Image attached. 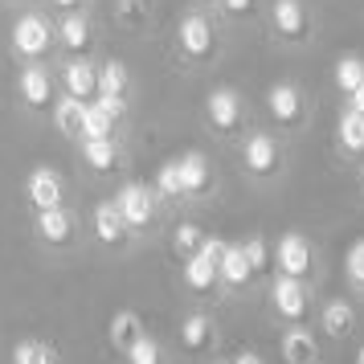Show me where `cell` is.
Here are the masks:
<instances>
[{
  "label": "cell",
  "instance_id": "f546056e",
  "mask_svg": "<svg viewBox=\"0 0 364 364\" xmlns=\"http://www.w3.org/2000/svg\"><path fill=\"white\" fill-rule=\"evenodd\" d=\"M86 41H90L86 17H66L62 21V46H66V50H86Z\"/></svg>",
  "mask_w": 364,
  "mask_h": 364
},
{
  "label": "cell",
  "instance_id": "30bf717a",
  "mask_svg": "<svg viewBox=\"0 0 364 364\" xmlns=\"http://www.w3.org/2000/svg\"><path fill=\"white\" fill-rule=\"evenodd\" d=\"M127 230V217L119 209V200H102L95 205V233H99V242H119Z\"/></svg>",
  "mask_w": 364,
  "mask_h": 364
},
{
  "label": "cell",
  "instance_id": "5bb4252c",
  "mask_svg": "<svg viewBox=\"0 0 364 364\" xmlns=\"http://www.w3.org/2000/svg\"><path fill=\"white\" fill-rule=\"evenodd\" d=\"M217 279H221V266L209 262L205 254H193V258L184 262V282H188L193 291H213Z\"/></svg>",
  "mask_w": 364,
  "mask_h": 364
},
{
  "label": "cell",
  "instance_id": "603a6c76",
  "mask_svg": "<svg viewBox=\"0 0 364 364\" xmlns=\"http://www.w3.org/2000/svg\"><path fill=\"white\" fill-rule=\"evenodd\" d=\"M111 123H115V115H111L99 99L86 102V132H82L86 139H107V135H111Z\"/></svg>",
  "mask_w": 364,
  "mask_h": 364
},
{
  "label": "cell",
  "instance_id": "1f68e13d",
  "mask_svg": "<svg viewBox=\"0 0 364 364\" xmlns=\"http://www.w3.org/2000/svg\"><path fill=\"white\" fill-rule=\"evenodd\" d=\"M172 242H176V250H181L184 258H193L200 250V242H205V233H200L193 221H184V225H176V237H172Z\"/></svg>",
  "mask_w": 364,
  "mask_h": 364
},
{
  "label": "cell",
  "instance_id": "d4e9b609",
  "mask_svg": "<svg viewBox=\"0 0 364 364\" xmlns=\"http://www.w3.org/2000/svg\"><path fill=\"white\" fill-rule=\"evenodd\" d=\"M13 364H58L50 344H41V340H21L13 348Z\"/></svg>",
  "mask_w": 364,
  "mask_h": 364
},
{
  "label": "cell",
  "instance_id": "8d00e7d4",
  "mask_svg": "<svg viewBox=\"0 0 364 364\" xmlns=\"http://www.w3.org/2000/svg\"><path fill=\"white\" fill-rule=\"evenodd\" d=\"M230 364H262V356H258V352H237Z\"/></svg>",
  "mask_w": 364,
  "mask_h": 364
},
{
  "label": "cell",
  "instance_id": "2e32d148",
  "mask_svg": "<svg viewBox=\"0 0 364 364\" xmlns=\"http://www.w3.org/2000/svg\"><path fill=\"white\" fill-rule=\"evenodd\" d=\"M250 274H254V266H250L246 250H242V246H225V258H221V279L230 282V287H246Z\"/></svg>",
  "mask_w": 364,
  "mask_h": 364
},
{
  "label": "cell",
  "instance_id": "8fae6325",
  "mask_svg": "<svg viewBox=\"0 0 364 364\" xmlns=\"http://www.w3.org/2000/svg\"><path fill=\"white\" fill-rule=\"evenodd\" d=\"M37 230H41V237H46V242L62 246V242H70V233H74V221H70V213L62 209V205H53V209H41V217H37Z\"/></svg>",
  "mask_w": 364,
  "mask_h": 364
},
{
  "label": "cell",
  "instance_id": "ab89813d",
  "mask_svg": "<svg viewBox=\"0 0 364 364\" xmlns=\"http://www.w3.org/2000/svg\"><path fill=\"white\" fill-rule=\"evenodd\" d=\"M53 4H62V9H70V4H74V0H53Z\"/></svg>",
  "mask_w": 364,
  "mask_h": 364
},
{
  "label": "cell",
  "instance_id": "4dcf8cb0",
  "mask_svg": "<svg viewBox=\"0 0 364 364\" xmlns=\"http://www.w3.org/2000/svg\"><path fill=\"white\" fill-rule=\"evenodd\" d=\"M127 360L132 364H160V340H151V336H139L132 348H127Z\"/></svg>",
  "mask_w": 364,
  "mask_h": 364
},
{
  "label": "cell",
  "instance_id": "cb8c5ba5",
  "mask_svg": "<svg viewBox=\"0 0 364 364\" xmlns=\"http://www.w3.org/2000/svg\"><path fill=\"white\" fill-rule=\"evenodd\" d=\"M82 156H86V164L90 168H99V172H107V168H115V144H111V135L107 139H86L82 144Z\"/></svg>",
  "mask_w": 364,
  "mask_h": 364
},
{
  "label": "cell",
  "instance_id": "d6986e66",
  "mask_svg": "<svg viewBox=\"0 0 364 364\" xmlns=\"http://www.w3.org/2000/svg\"><path fill=\"white\" fill-rule=\"evenodd\" d=\"M181 176H184V193H200V188H209V160H205L200 151L181 156Z\"/></svg>",
  "mask_w": 364,
  "mask_h": 364
},
{
  "label": "cell",
  "instance_id": "ffe728a7",
  "mask_svg": "<svg viewBox=\"0 0 364 364\" xmlns=\"http://www.w3.org/2000/svg\"><path fill=\"white\" fill-rule=\"evenodd\" d=\"M213 340V323H209V315H188L181 323V344L188 352H200V348H209Z\"/></svg>",
  "mask_w": 364,
  "mask_h": 364
},
{
  "label": "cell",
  "instance_id": "7a4b0ae2",
  "mask_svg": "<svg viewBox=\"0 0 364 364\" xmlns=\"http://www.w3.org/2000/svg\"><path fill=\"white\" fill-rule=\"evenodd\" d=\"M274 262H279L282 274L303 279V274L311 270V246H307V237H303V233H282L279 246H274Z\"/></svg>",
  "mask_w": 364,
  "mask_h": 364
},
{
  "label": "cell",
  "instance_id": "4fadbf2b",
  "mask_svg": "<svg viewBox=\"0 0 364 364\" xmlns=\"http://www.w3.org/2000/svg\"><path fill=\"white\" fill-rule=\"evenodd\" d=\"M274 29L287 33V37H303V29H307V13H303L299 0H274Z\"/></svg>",
  "mask_w": 364,
  "mask_h": 364
},
{
  "label": "cell",
  "instance_id": "277c9868",
  "mask_svg": "<svg viewBox=\"0 0 364 364\" xmlns=\"http://www.w3.org/2000/svg\"><path fill=\"white\" fill-rule=\"evenodd\" d=\"M115 200H119V209H123V217H127V225H148L151 213H156V197L144 184H123Z\"/></svg>",
  "mask_w": 364,
  "mask_h": 364
},
{
  "label": "cell",
  "instance_id": "f1b7e54d",
  "mask_svg": "<svg viewBox=\"0 0 364 364\" xmlns=\"http://www.w3.org/2000/svg\"><path fill=\"white\" fill-rule=\"evenodd\" d=\"M123 86H127L123 62H107V66L99 70V95H119V99H123Z\"/></svg>",
  "mask_w": 364,
  "mask_h": 364
},
{
  "label": "cell",
  "instance_id": "d6a6232c",
  "mask_svg": "<svg viewBox=\"0 0 364 364\" xmlns=\"http://www.w3.org/2000/svg\"><path fill=\"white\" fill-rule=\"evenodd\" d=\"M344 266H348V279L356 282V287H364V237H360V242H352V246H348Z\"/></svg>",
  "mask_w": 364,
  "mask_h": 364
},
{
  "label": "cell",
  "instance_id": "60d3db41",
  "mask_svg": "<svg viewBox=\"0 0 364 364\" xmlns=\"http://www.w3.org/2000/svg\"><path fill=\"white\" fill-rule=\"evenodd\" d=\"M356 364H364V344H360V356H356Z\"/></svg>",
  "mask_w": 364,
  "mask_h": 364
},
{
  "label": "cell",
  "instance_id": "4316f807",
  "mask_svg": "<svg viewBox=\"0 0 364 364\" xmlns=\"http://www.w3.org/2000/svg\"><path fill=\"white\" fill-rule=\"evenodd\" d=\"M336 86H340L344 95H352L356 86H364V62H360V58H352V53H348V58L336 62Z\"/></svg>",
  "mask_w": 364,
  "mask_h": 364
},
{
  "label": "cell",
  "instance_id": "8992f818",
  "mask_svg": "<svg viewBox=\"0 0 364 364\" xmlns=\"http://www.w3.org/2000/svg\"><path fill=\"white\" fill-rule=\"evenodd\" d=\"M181 50L188 58H205V53H213V25L205 17H184L181 21Z\"/></svg>",
  "mask_w": 364,
  "mask_h": 364
},
{
  "label": "cell",
  "instance_id": "9c48e42d",
  "mask_svg": "<svg viewBox=\"0 0 364 364\" xmlns=\"http://www.w3.org/2000/svg\"><path fill=\"white\" fill-rule=\"evenodd\" d=\"M274 164H279V148H274V139H270V135H250L246 139V168L250 172L266 176V172H274Z\"/></svg>",
  "mask_w": 364,
  "mask_h": 364
},
{
  "label": "cell",
  "instance_id": "52a82bcc",
  "mask_svg": "<svg viewBox=\"0 0 364 364\" xmlns=\"http://www.w3.org/2000/svg\"><path fill=\"white\" fill-rule=\"evenodd\" d=\"M282 360L287 364H315V356H319V344H315V336L311 331H303V328H291V331H282Z\"/></svg>",
  "mask_w": 364,
  "mask_h": 364
},
{
  "label": "cell",
  "instance_id": "7c38bea8",
  "mask_svg": "<svg viewBox=\"0 0 364 364\" xmlns=\"http://www.w3.org/2000/svg\"><path fill=\"white\" fill-rule=\"evenodd\" d=\"M266 102H270V115L279 119V123H295V119H299V90L291 82L270 86Z\"/></svg>",
  "mask_w": 364,
  "mask_h": 364
},
{
  "label": "cell",
  "instance_id": "ac0fdd59",
  "mask_svg": "<svg viewBox=\"0 0 364 364\" xmlns=\"http://www.w3.org/2000/svg\"><path fill=\"white\" fill-rule=\"evenodd\" d=\"M21 95H25L29 107H46V102H50V74L41 66H29L21 74Z\"/></svg>",
  "mask_w": 364,
  "mask_h": 364
},
{
  "label": "cell",
  "instance_id": "5b68a950",
  "mask_svg": "<svg viewBox=\"0 0 364 364\" xmlns=\"http://www.w3.org/2000/svg\"><path fill=\"white\" fill-rule=\"evenodd\" d=\"M25 193H29L37 209H53V205H62V176L53 168H37V172H29Z\"/></svg>",
  "mask_w": 364,
  "mask_h": 364
},
{
  "label": "cell",
  "instance_id": "ba28073f",
  "mask_svg": "<svg viewBox=\"0 0 364 364\" xmlns=\"http://www.w3.org/2000/svg\"><path fill=\"white\" fill-rule=\"evenodd\" d=\"M237 119H242V102H237V95H233V90H213V95H209V123L221 127V132H233Z\"/></svg>",
  "mask_w": 364,
  "mask_h": 364
},
{
  "label": "cell",
  "instance_id": "836d02e7",
  "mask_svg": "<svg viewBox=\"0 0 364 364\" xmlns=\"http://www.w3.org/2000/svg\"><path fill=\"white\" fill-rule=\"evenodd\" d=\"M242 250H246V258H250V266H254V274H262L266 262H270V250H266V242H262V237H250V242H242Z\"/></svg>",
  "mask_w": 364,
  "mask_h": 364
},
{
  "label": "cell",
  "instance_id": "f35d334b",
  "mask_svg": "<svg viewBox=\"0 0 364 364\" xmlns=\"http://www.w3.org/2000/svg\"><path fill=\"white\" fill-rule=\"evenodd\" d=\"M352 111H360V115H364V86L352 90Z\"/></svg>",
  "mask_w": 364,
  "mask_h": 364
},
{
  "label": "cell",
  "instance_id": "74e56055",
  "mask_svg": "<svg viewBox=\"0 0 364 364\" xmlns=\"http://www.w3.org/2000/svg\"><path fill=\"white\" fill-rule=\"evenodd\" d=\"M221 4H225L230 13H246V9H250V4H254V0H221Z\"/></svg>",
  "mask_w": 364,
  "mask_h": 364
},
{
  "label": "cell",
  "instance_id": "b9f144b4",
  "mask_svg": "<svg viewBox=\"0 0 364 364\" xmlns=\"http://www.w3.org/2000/svg\"><path fill=\"white\" fill-rule=\"evenodd\" d=\"M217 364H225V360H217Z\"/></svg>",
  "mask_w": 364,
  "mask_h": 364
},
{
  "label": "cell",
  "instance_id": "3957f363",
  "mask_svg": "<svg viewBox=\"0 0 364 364\" xmlns=\"http://www.w3.org/2000/svg\"><path fill=\"white\" fill-rule=\"evenodd\" d=\"M13 46H17L25 58L46 53V46H50V25H46L41 17H33V13L17 17V25H13Z\"/></svg>",
  "mask_w": 364,
  "mask_h": 364
},
{
  "label": "cell",
  "instance_id": "d590c367",
  "mask_svg": "<svg viewBox=\"0 0 364 364\" xmlns=\"http://www.w3.org/2000/svg\"><path fill=\"white\" fill-rule=\"evenodd\" d=\"M119 13H123V17H144V9H139V4H135V0H119Z\"/></svg>",
  "mask_w": 364,
  "mask_h": 364
},
{
  "label": "cell",
  "instance_id": "9a60e30c",
  "mask_svg": "<svg viewBox=\"0 0 364 364\" xmlns=\"http://www.w3.org/2000/svg\"><path fill=\"white\" fill-rule=\"evenodd\" d=\"M66 90L74 99L95 95V90H99V70L90 66V62H70L66 66Z\"/></svg>",
  "mask_w": 364,
  "mask_h": 364
},
{
  "label": "cell",
  "instance_id": "44dd1931",
  "mask_svg": "<svg viewBox=\"0 0 364 364\" xmlns=\"http://www.w3.org/2000/svg\"><path fill=\"white\" fill-rule=\"evenodd\" d=\"M352 323H356V311L348 307L344 299H331L328 307H323V331L328 336H348Z\"/></svg>",
  "mask_w": 364,
  "mask_h": 364
},
{
  "label": "cell",
  "instance_id": "6da1fadb",
  "mask_svg": "<svg viewBox=\"0 0 364 364\" xmlns=\"http://www.w3.org/2000/svg\"><path fill=\"white\" fill-rule=\"evenodd\" d=\"M270 303H274V311L282 319H303L307 315V291H303V282L295 274H279L274 287H270Z\"/></svg>",
  "mask_w": 364,
  "mask_h": 364
},
{
  "label": "cell",
  "instance_id": "7402d4cb",
  "mask_svg": "<svg viewBox=\"0 0 364 364\" xmlns=\"http://www.w3.org/2000/svg\"><path fill=\"white\" fill-rule=\"evenodd\" d=\"M336 132H340V144H344L348 151H364V115L360 111L348 107L344 115H340V127H336Z\"/></svg>",
  "mask_w": 364,
  "mask_h": 364
},
{
  "label": "cell",
  "instance_id": "e575fe53",
  "mask_svg": "<svg viewBox=\"0 0 364 364\" xmlns=\"http://www.w3.org/2000/svg\"><path fill=\"white\" fill-rule=\"evenodd\" d=\"M197 254H205L209 262H217V266H221V258H225V242H221V237H205Z\"/></svg>",
  "mask_w": 364,
  "mask_h": 364
},
{
  "label": "cell",
  "instance_id": "e0dca14e",
  "mask_svg": "<svg viewBox=\"0 0 364 364\" xmlns=\"http://www.w3.org/2000/svg\"><path fill=\"white\" fill-rule=\"evenodd\" d=\"M53 123H58L66 135H82L86 132V102L74 99V95L62 99V102H58V111H53Z\"/></svg>",
  "mask_w": 364,
  "mask_h": 364
},
{
  "label": "cell",
  "instance_id": "484cf974",
  "mask_svg": "<svg viewBox=\"0 0 364 364\" xmlns=\"http://www.w3.org/2000/svg\"><path fill=\"white\" fill-rule=\"evenodd\" d=\"M139 336H144V328H139V319H135L132 311H119L115 319H111V340H115L123 352H127V348H132Z\"/></svg>",
  "mask_w": 364,
  "mask_h": 364
},
{
  "label": "cell",
  "instance_id": "83f0119b",
  "mask_svg": "<svg viewBox=\"0 0 364 364\" xmlns=\"http://www.w3.org/2000/svg\"><path fill=\"white\" fill-rule=\"evenodd\" d=\"M156 188H160L164 197H184L181 160H172V164H160V172H156Z\"/></svg>",
  "mask_w": 364,
  "mask_h": 364
}]
</instances>
